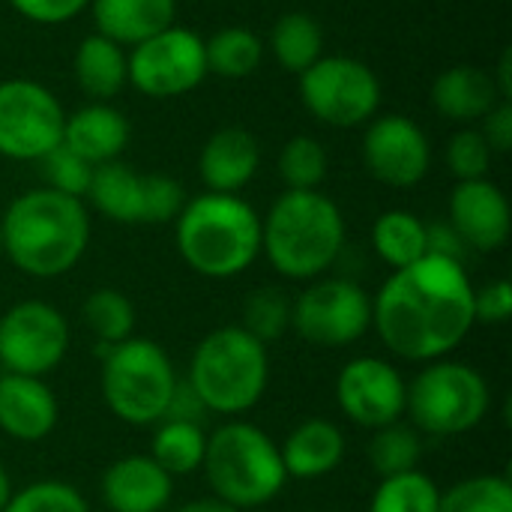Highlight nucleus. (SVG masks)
<instances>
[{"label": "nucleus", "mask_w": 512, "mask_h": 512, "mask_svg": "<svg viewBox=\"0 0 512 512\" xmlns=\"http://www.w3.org/2000/svg\"><path fill=\"white\" fill-rule=\"evenodd\" d=\"M474 324V285L465 264L438 255L393 270L372 297V327L387 351L411 363L444 360Z\"/></svg>", "instance_id": "f257e3e1"}, {"label": "nucleus", "mask_w": 512, "mask_h": 512, "mask_svg": "<svg viewBox=\"0 0 512 512\" xmlns=\"http://www.w3.org/2000/svg\"><path fill=\"white\" fill-rule=\"evenodd\" d=\"M3 255L33 279L69 273L87 252L90 213L81 198L48 186L18 195L0 216Z\"/></svg>", "instance_id": "f03ea898"}, {"label": "nucleus", "mask_w": 512, "mask_h": 512, "mask_svg": "<svg viewBox=\"0 0 512 512\" xmlns=\"http://www.w3.org/2000/svg\"><path fill=\"white\" fill-rule=\"evenodd\" d=\"M342 249L345 216L318 189H285L261 219V252L285 279H321L339 261Z\"/></svg>", "instance_id": "7ed1b4c3"}, {"label": "nucleus", "mask_w": 512, "mask_h": 512, "mask_svg": "<svg viewBox=\"0 0 512 512\" xmlns=\"http://www.w3.org/2000/svg\"><path fill=\"white\" fill-rule=\"evenodd\" d=\"M177 222V252L204 279H234L261 255V216L240 195L189 198Z\"/></svg>", "instance_id": "20e7f679"}, {"label": "nucleus", "mask_w": 512, "mask_h": 512, "mask_svg": "<svg viewBox=\"0 0 512 512\" xmlns=\"http://www.w3.org/2000/svg\"><path fill=\"white\" fill-rule=\"evenodd\" d=\"M270 381L267 345L249 336L240 324L207 333L189 360L186 384L210 414L237 417L252 411Z\"/></svg>", "instance_id": "39448f33"}, {"label": "nucleus", "mask_w": 512, "mask_h": 512, "mask_svg": "<svg viewBox=\"0 0 512 512\" xmlns=\"http://www.w3.org/2000/svg\"><path fill=\"white\" fill-rule=\"evenodd\" d=\"M201 468L216 501L246 512L279 498L288 483L279 447L246 420H231L207 438Z\"/></svg>", "instance_id": "423d86ee"}, {"label": "nucleus", "mask_w": 512, "mask_h": 512, "mask_svg": "<svg viewBox=\"0 0 512 512\" xmlns=\"http://www.w3.org/2000/svg\"><path fill=\"white\" fill-rule=\"evenodd\" d=\"M489 405L492 393L486 378L474 366L453 360L426 363L405 396L411 426L432 438H456L477 429L489 414Z\"/></svg>", "instance_id": "0eeeda50"}, {"label": "nucleus", "mask_w": 512, "mask_h": 512, "mask_svg": "<svg viewBox=\"0 0 512 512\" xmlns=\"http://www.w3.org/2000/svg\"><path fill=\"white\" fill-rule=\"evenodd\" d=\"M177 372L162 345L129 336L105 351L102 399L129 426H156L177 387Z\"/></svg>", "instance_id": "6e6552de"}, {"label": "nucleus", "mask_w": 512, "mask_h": 512, "mask_svg": "<svg viewBox=\"0 0 512 512\" xmlns=\"http://www.w3.org/2000/svg\"><path fill=\"white\" fill-rule=\"evenodd\" d=\"M300 99L318 123L354 129L378 114L381 81L357 57L324 54L300 75Z\"/></svg>", "instance_id": "1a4fd4ad"}, {"label": "nucleus", "mask_w": 512, "mask_h": 512, "mask_svg": "<svg viewBox=\"0 0 512 512\" xmlns=\"http://www.w3.org/2000/svg\"><path fill=\"white\" fill-rule=\"evenodd\" d=\"M291 327L315 348H345L372 327V297L351 279L321 276L294 300Z\"/></svg>", "instance_id": "9d476101"}, {"label": "nucleus", "mask_w": 512, "mask_h": 512, "mask_svg": "<svg viewBox=\"0 0 512 512\" xmlns=\"http://www.w3.org/2000/svg\"><path fill=\"white\" fill-rule=\"evenodd\" d=\"M129 84L150 99H177L192 93L210 72L204 60V39L180 24L138 42L126 54Z\"/></svg>", "instance_id": "9b49d317"}, {"label": "nucleus", "mask_w": 512, "mask_h": 512, "mask_svg": "<svg viewBox=\"0 0 512 512\" xmlns=\"http://www.w3.org/2000/svg\"><path fill=\"white\" fill-rule=\"evenodd\" d=\"M66 111L57 96L30 78L0 81V156L39 162L63 144Z\"/></svg>", "instance_id": "f8f14e48"}, {"label": "nucleus", "mask_w": 512, "mask_h": 512, "mask_svg": "<svg viewBox=\"0 0 512 512\" xmlns=\"http://www.w3.org/2000/svg\"><path fill=\"white\" fill-rule=\"evenodd\" d=\"M69 351V324L63 312L42 300L15 303L0 318V363L12 375L45 378Z\"/></svg>", "instance_id": "ddd939ff"}, {"label": "nucleus", "mask_w": 512, "mask_h": 512, "mask_svg": "<svg viewBox=\"0 0 512 512\" xmlns=\"http://www.w3.org/2000/svg\"><path fill=\"white\" fill-rule=\"evenodd\" d=\"M366 171L393 189L417 186L432 165V144L426 132L405 114L372 117L363 135Z\"/></svg>", "instance_id": "4468645a"}, {"label": "nucleus", "mask_w": 512, "mask_h": 512, "mask_svg": "<svg viewBox=\"0 0 512 512\" xmlns=\"http://www.w3.org/2000/svg\"><path fill=\"white\" fill-rule=\"evenodd\" d=\"M408 384L381 357H354L342 366L336 378V405L339 411L363 429H381L405 417Z\"/></svg>", "instance_id": "2eb2a0df"}, {"label": "nucleus", "mask_w": 512, "mask_h": 512, "mask_svg": "<svg viewBox=\"0 0 512 512\" xmlns=\"http://www.w3.org/2000/svg\"><path fill=\"white\" fill-rule=\"evenodd\" d=\"M450 225L468 249L498 252L510 240V201L489 177L456 183L450 195Z\"/></svg>", "instance_id": "dca6fc26"}, {"label": "nucleus", "mask_w": 512, "mask_h": 512, "mask_svg": "<svg viewBox=\"0 0 512 512\" xmlns=\"http://www.w3.org/2000/svg\"><path fill=\"white\" fill-rule=\"evenodd\" d=\"M60 408L42 378L12 375L0 378V432L21 444L48 438L57 426Z\"/></svg>", "instance_id": "f3484780"}, {"label": "nucleus", "mask_w": 512, "mask_h": 512, "mask_svg": "<svg viewBox=\"0 0 512 512\" xmlns=\"http://www.w3.org/2000/svg\"><path fill=\"white\" fill-rule=\"evenodd\" d=\"M171 495L174 477L150 456H123L102 474V501L111 512H162Z\"/></svg>", "instance_id": "a211bd4d"}, {"label": "nucleus", "mask_w": 512, "mask_h": 512, "mask_svg": "<svg viewBox=\"0 0 512 512\" xmlns=\"http://www.w3.org/2000/svg\"><path fill=\"white\" fill-rule=\"evenodd\" d=\"M261 165V147L255 135L243 126H225L207 138L198 156V174L207 192L237 195Z\"/></svg>", "instance_id": "6ab92c4d"}, {"label": "nucleus", "mask_w": 512, "mask_h": 512, "mask_svg": "<svg viewBox=\"0 0 512 512\" xmlns=\"http://www.w3.org/2000/svg\"><path fill=\"white\" fill-rule=\"evenodd\" d=\"M129 144V120L108 102H90L63 123V147L78 153L90 165L114 162Z\"/></svg>", "instance_id": "aec40b11"}, {"label": "nucleus", "mask_w": 512, "mask_h": 512, "mask_svg": "<svg viewBox=\"0 0 512 512\" xmlns=\"http://www.w3.org/2000/svg\"><path fill=\"white\" fill-rule=\"evenodd\" d=\"M288 480H321L345 459V435L336 423L312 417L288 432L279 447Z\"/></svg>", "instance_id": "412c9836"}, {"label": "nucleus", "mask_w": 512, "mask_h": 512, "mask_svg": "<svg viewBox=\"0 0 512 512\" xmlns=\"http://www.w3.org/2000/svg\"><path fill=\"white\" fill-rule=\"evenodd\" d=\"M90 12L96 33L135 48L177 21V0H90Z\"/></svg>", "instance_id": "4be33fe9"}, {"label": "nucleus", "mask_w": 512, "mask_h": 512, "mask_svg": "<svg viewBox=\"0 0 512 512\" xmlns=\"http://www.w3.org/2000/svg\"><path fill=\"white\" fill-rule=\"evenodd\" d=\"M498 102H501V93L495 87L492 72H486L474 63L450 66L432 84L435 111H441L444 117H450L456 123H477Z\"/></svg>", "instance_id": "5701e85b"}, {"label": "nucleus", "mask_w": 512, "mask_h": 512, "mask_svg": "<svg viewBox=\"0 0 512 512\" xmlns=\"http://www.w3.org/2000/svg\"><path fill=\"white\" fill-rule=\"evenodd\" d=\"M84 198L111 222L144 225V174H138L120 159L93 165V177Z\"/></svg>", "instance_id": "b1692460"}, {"label": "nucleus", "mask_w": 512, "mask_h": 512, "mask_svg": "<svg viewBox=\"0 0 512 512\" xmlns=\"http://www.w3.org/2000/svg\"><path fill=\"white\" fill-rule=\"evenodd\" d=\"M75 81L78 87L93 99V102H108L114 99L123 84L129 81L126 75V48L105 39L102 33H90L78 42L75 48Z\"/></svg>", "instance_id": "393cba45"}, {"label": "nucleus", "mask_w": 512, "mask_h": 512, "mask_svg": "<svg viewBox=\"0 0 512 512\" xmlns=\"http://www.w3.org/2000/svg\"><path fill=\"white\" fill-rule=\"evenodd\" d=\"M270 51L285 72L303 75L318 57H324L321 24L309 12H285L270 30Z\"/></svg>", "instance_id": "a878e982"}, {"label": "nucleus", "mask_w": 512, "mask_h": 512, "mask_svg": "<svg viewBox=\"0 0 512 512\" xmlns=\"http://www.w3.org/2000/svg\"><path fill=\"white\" fill-rule=\"evenodd\" d=\"M372 246L387 267L402 270L426 255V222L408 210H387L375 219Z\"/></svg>", "instance_id": "bb28decb"}, {"label": "nucleus", "mask_w": 512, "mask_h": 512, "mask_svg": "<svg viewBox=\"0 0 512 512\" xmlns=\"http://www.w3.org/2000/svg\"><path fill=\"white\" fill-rule=\"evenodd\" d=\"M207 450V435L204 426L195 423H174V420H159L153 432V447L150 459L171 477H186L195 474L204 462Z\"/></svg>", "instance_id": "cd10ccee"}, {"label": "nucleus", "mask_w": 512, "mask_h": 512, "mask_svg": "<svg viewBox=\"0 0 512 512\" xmlns=\"http://www.w3.org/2000/svg\"><path fill=\"white\" fill-rule=\"evenodd\" d=\"M204 60L219 78H249L264 60V42L249 27H222L204 39Z\"/></svg>", "instance_id": "c85d7f7f"}, {"label": "nucleus", "mask_w": 512, "mask_h": 512, "mask_svg": "<svg viewBox=\"0 0 512 512\" xmlns=\"http://www.w3.org/2000/svg\"><path fill=\"white\" fill-rule=\"evenodd\" d=\"M81 321L99 348H114L126 342L135 330V306L117 288H96L81 306Z\"/></svg>", "instance_id": "c756f323"}, {"label": "nucleus", "mask_w": 512, "mask_h": 512, "mask_svg": "<svg viewBox=\"0 0 512 512\" xmlns=\"http://www.w3.org/2000/svg\"><path fill=\"white\" fill-rule=\"evenodd\" d=\"M366 453H369V465L375 468L381 480L408 474V471H417V462L423 456V435L414 426L396 420L390 426L375 429Z\"/></svg>", "instance_id": "7c9ffc66"}, {"label": "nucleus", "mask_w": 512, "mask_h": 512, "mask_svg": "<svg viewBox=\"0 0 512 512\" xmlns=\"http://www.w3.org/2000/svg\"><path fill=\"white\" fill-rule=\"evenodd\" d=\"M441 489L420 468L396 477H384L372 495L369 512H438Z\"/></svg>", "instance_id": "2f4dec72"}, {"label": "nucleus", "mask_w": 512, "mask_h": 512, "mask_svg": "<svg viewBox=\"0 0 512 512\" xmlns=\"http://www.w3.org/2000/svg\"><path fill=\"white\" fill-rule=\"evenodd\" d=\"M291 306L294 300L282 288L261 285L243 300L240 327L249 336H255L261 345H270L279 336H285V330L291 327Z\"/></svg>", "instance_id": "473e14b6"}, {"label": "nucleus", "mask_w": 512, "mask_h": 512, "mask_svg": "<svg viewBox=\"0 0 512 512\" xmlns=\"http://www.w3.org/2000/svg\"><path fill=\"white\" fill-rule=\"evenodd\" d=\"M438 512H512V483L498 474L468 477L441 495Z\"/></svg>", "instance_id": "72a5a7b5"}, {"label": "nucleus", "mask_w": 512, "mask_h": 512, "mask_svg": "<svg viewBox=\"0 0 512 512\" xmlns=\"http://www.w3.org/2000/svg\"><path fill=\"white\" fill-rule=\"evenodd\" d=\"M279 177L288 189H318L327 177V150L312 135H294L279 153Z\"/></svg>", "instance_id": "f704fd0d"}, {"label": "nucleus", "mask_w": 512, "mask_h": 512, "mask_svg": "<svg viewBox=\"0 0 512 512\" xmlns=\"http://www.w3.org/2000/svg\"><path fill=\"white\" fill-rule=\"evenodd\" d=\"M3 512H90L84 495L63 480H39L12 492Z\"/></svg>", "instance_id": "c9c22d12"}, {"label": "nucleus", "mask_w": 512, "mask_h": 512, "mask_svg": "<svg viewBox=\"0 0 512 512\" xmlns=\"http://www.w3.org/2000/svg\"><path fill=\"white\" fill-rule=\"evenodd\" d=\"M42 165V177H45V186L60 192V195H69V198H84L87 195V186H90V177H93V165L84 162L78 153H72L69 147H54L51 153H45L39 159Z\"/></svg>", "instance_id": "e433bc0d"}, {"label": "nucleus", "mask_w": 512, "mask_h": 512, "mask_svg": "<svg viewBox=\"0 0 512 512\" xmlns=\"http://www.w3.org/2000/svg\"><path fill=\"white\" fill-rule=\"evenodd\" d=\"M492 147L486 144L480 129H459L447 144V168L459 183L483 180L492 168Z\"/></svg>", "instance_id": "4c0bfd02"}, {"label": "nucleus", "mask_w": 512, "mask_h": 512, "mask_svg": "<svg viewBox=\"0 0 512 512\" xmlns=\"http://www.w3.org/2000/svg\"><path fill=\"white\" fill-rule=\"evenodd\" d=\"M183 186L168 174H144V225H165L186 207Z\"/></svg>", "instance_id": "58836bf2"}, {"label": "nucleus", "mask_w": 512, "mask_h": 512, "mask_svg": "<svg viewBox=\"0 0 512 512\" xmlns=\"http://www.w3.org/2000/svg\"><path fill=\"white\" fill-rule=\"evenodd\" d=\"M512 315V285L507 279H495L474 288V321L477 324H507Z\"/></svg>", "instance_id": "ea45409f"}, {"label": "nucleus", "mask_w": 512, "mask_h": 512, "mask_svg": "<svg viewBox=\"0 0 512 512\" xmlns=\"http://www.w3.org/2000/svg\"><path fill=\"white\" fill-rule=\"evenodd\" d=\"M18 15L36 24H63L81 15L90 0H9Z\"/></svg>", "instance_id": "a19ab883"}, {"label": "nucleus", "mask_w": 512, "mask_h": 512, "mask_svg": "<svg viewBox=\"0 0 512 512\" xmlns=\"http://www.w3.org/2000/svg\"><path fill=\"white\" fill-rule=\"evenodd\" d=\"M207 408L201 405V399L195 396V390L186 384V381H177L171 399H168V408L162 414V420H174V423H195V426H204L207 420Z\"/></svg>", "instance_id": "79ce46f5"}, {"label": "nucleus", "mask_w": 512, "mask_h": 512, "mask_svg": "<svg viewBox=\"0 0 512 512\" xmlns=\"http://www.w3.org/2000/svg\"><path fill=\"white\" fill-rule=\"evenodd\" d=\"M483 138L492 147V153H510L512 150V102L501 99L486 117H483Z\"/></svg>", "instance_id": "37998d69"}, {"label": "nucleus", "mask_w": 512, "mask_h": 512, "mask_svg": "<svg viewBox=\"0 0 512 512\" xmlns=\"http://www.w3.org/2000/svg\"><path fill=\"white\" fill-rule=\"evenodd\" d=\"M465 243L462 237L453 231V225H426V255H438V258H447V261H459L462 264V255H465Z\"/></svg>", "instance_id": "c03bdc74"}, {"label": "nucleus", "mask_w": 512, "mask_h": 512, "mask_svg": "<svg viewBox=\"0 0 512 512\" xmlns=\"http://www.w3.org/2000/svg\"><path fill=\"white\" fill-rule=\"evenodd\" d=\"M492 78H495V87H498V93H501V99H512V51L507 48L504 54H501V63H498V69L492 72Z\"/></svg>", "instance_id": "a18cd8bd"}, {"label": "nucleus", "mask_w": 512, "mask_h": 512, "mask_svg": "<svg viewBox=\"0 0 512 512\" xmlns=\"http://www.w3.org/2000/svg\"><path fill=\"white\" fill-rule=\"evenodd\" d=\"M177 512H246V510L228 507V504H222V501H216V498H204V501H189V504H183Z\"/></svg>", "instance_id": "49530a36"}, {"label": "nucleus", "mask_w": 512, "mask_h": 512, "mask_svg": "<svg viewBox=\"0 0 512 512\" xmlns=\"http://www.w3.org/2000/svg\"><path fill=\"white\" fill-rule=\"evenodd\" d=\"M9 498H12V483H9L6 468L0 465V512H3V507L9 504Z\"/></svg>", "instance_id": "de8ad7c7"}, {"label": "nucleus", "mask_w": 512, "mask_h": 512, "mask_svg": "<svg viewBox=\"0 0 512 512\" xmlns=\"http://www.w3.org/2000/svg\"><path fill=\"white\" fill-rule=\"evenodd\" d=\"M0 255H3V240H0Z\"/></svg>", "instance_id": "09e8293b"}]
</instances>
